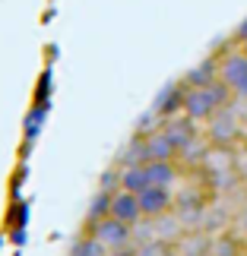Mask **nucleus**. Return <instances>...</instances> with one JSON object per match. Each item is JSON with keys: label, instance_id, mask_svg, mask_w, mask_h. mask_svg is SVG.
Here are the masks:
<instances>
[{"label": "nucleus", "instance_id": "obj_14", "mask_svg": "<svg viewBox=\"0 0 247 256\" xmlns=\"http://www.w3.org/2000/svg\"><path fill=\"white\" fill-rule=\"evenodd\" d=\"M228 224H234V215L231 212H225L222 206H206V215H203V231L206 234H222Z\"/></svg>", "mask_w": 247, "mask_h": 256}, {"label": "nucleus", "instance_id": "obj_20", "mask_svg": "<svg viewBox=\"0 0 247 256\" xmlns=\"http://www.w3.org/2000/svg\"><path fill=\"white\" fill-rule=\"evenodd\" d=\"M98 190H105V193H117V190H121V168L105 171L102 180H98Z\"/></svg>", "mask_w": 247, "mask_h": 256}, {"label": "nucleus", "instance_id": "obj_15", "mask_svg": "<svg viewBox=\"0 0 247 256\" xmlns=\"http://www.w3.org/2000/svg\"><path fill=\"white\" fill-rule=\"evenodd\" d=\"M212 256H244L241 234L238 231H222L212 238Z\"/></svg>", "mask_w": 247, "mask_h": 256}, {"label": "nucleus", "instance_id": "obj_8", "mask_svg": "<svg viewBox=\"0 0 247 256\" xmlns=\"http://www.w3.org/2000/svg\"><path fill=\"white\" fill-rule=\"evenodd\" d=\"M244 76H247V54L241 51V48H234V51L219 57V80L222 82H228L234 88Z\"/></svg>", "mask_w": 247, "mask_h": 256}, {"label": "nucleus", "instance_id": "obj_9", "mask_svg": "<svg viewBox=\"0 0 247 256\" xmlns=\"http://www.w3.org/2000/svg\"><path fill=\"white\" fill-rule=\"evenodd\" d=\"M177 256H209L212 253V234H206L203 228L184 231V238L174 244Z\"/></svg>", "mask_w": 247, "mask_h": 256}, {"label": "nucleus", "instance_id": "obj_16", "mask_svg": "<svg viewBox=\"0 0 247 256\" xmlns=\"http://www.w3.org/2000/svg\"><path fill=\"white\" fill-rule=\"evenodd\" d=\"M111 200H114V193H105V190H98L92 196V202H89V209H86V224H89V228L111 215Z\"/></svg>", "mask_w": 247, "mask_h": 256}, {"label": "nucleus", "instance_id": "obj_22", "mask_svg": "<svg viewBox=\"0 0 247 256\" xmlns=\"http://www.w3.org/2000/svg\"><path fill=\"white\" fill-rule=\"evenodd\" d=\"M241 51H244V54H247V42H244V44H241Z\"/></svg>", "mask_w": 247, "mask_h": 256}, {"label": "nucleus", "instance_id": "obj_23", "mask_svg": "<svg viewBox=\"0 0 247 256\" xmlns=\"http://www.w3.org/2000/svg\"><path fill=\"white\" fill-rule=\"evenodd\" d=\"M209 256H212V253H209Z\"/></svg>", "mask_w": 247, "mask_h": 256}, {"label": "nucleus", "instance_id": "obj_13", "mask_svg": "<svg viewBox=\"0 0 247 256\" xmlns=\"http://www.w3.org/2000/svg\"><path fill=\"white\" fill-rule=\"evenodd\" d=\"M146 186H149V174H146V164H127V168H121V190L140 196Z\"/></svg>", "mask_w": 247, "mask_h": 256}, {"label": "nucleus", "instance_id": "obj_11", "mask_svg": "<svg viewBox=\"0 0 247 256\" xmlns=\"http://www.w3.org/2000/svg\"><path fill=\"white\" fill-rule=\"evenodd\" d=\"M162 130L168 133V140L177 146V152H181L187 142L196 140V120H190L187 114H177V117H171V120H165Z\"/></svg>", "mask_w": 247, "mask_h": 256}, {"label": "nucleus", "instance_id": "obj_21", "mask_svg": "<svg viewBox=\"0 0 247 256\" xmlns=\"http://www.w3.org/2000/svg\"><path fill=\"white\" fill-rule=\"evenodd\" d=\"M231 228H238L241 238H247V202L241 206L238 212H234V224H231Z\"/></svg>", "mask_w": 247, "mask_h": 256}, {"label": "nucleus", "instance_id": "obj_4", "mask_svg": "<svg viewBox=\"0 0 247 256\" xmlns=\"http://www.w3.org/2000/svg\"><path fill=\"white\" fill-rule=\"evenodd\" d=\"M140 209H143V218H149V222L162 218V215H168V212H174V193H171V186L149 184L140 193Z\"/></svg>", "mask_w": 247, "mask_h": 256}, {"label": "nucleus", "instance_id": "obj_1", "mask_svg": "<svg viewBox=\"0 0 247 256\" xmlns=\"http://www.w3.org/2000/svg\"><path fill=\"white\" fill-rule=\"evenodd\" d=\"M206 140H209L215 149H231V146L241 140V120L228 111V108H222V111L209 120V133H206Z\"/></svg>", "mask_w": 247, "mask_h": 256}, {"label": "nucleus", "instance_id": "obj_17", "mask_svg": "<svg viewBox=\"0 0 247 256\" xmlns=\"http://www.w3.org/2000/svg\"><path fill=\"white\" fill-rule=\"evenodd\" d=\"M67 256H111V253H108L105 244L98 240L92 231H89V234H83V238L73 240V247H70V253H67Z\"/></svg>", "mask_w": 247, "mask_h": 256}, {"label": "nucleus", "instance_id": "obj_6", "mask_svg": "<svg viewBox=\"0 0 247 256\" xmlns=\"http://www.w3.org/2000/svg\"><path fill=\"white\" fill-rule=\"evenodd\" d=\"M111 218L130 224V228H136V224L143 222V209H140V196L136 193H127V190H117L114 200H111Z\"/></svg>", "mask_w": 247, "mask_h": 256}, {"label": "nucleus", "instance_id": "obj_3", "mask_svg": "<svg viewBox=\"0 0 247 256\" xmlns=\"http://www.w3.org/2000/svg\"><path fill=\"white\" fill-rule=\"evenodd\" d=\"M89 231H92L95 238L105 244L108 253H114V250L130 247V244H133V228H130V224H124V222H117V218H111V215L102 218L98 224H92Z\"/></svg>", "mask_w": 247, "mask_h": 256}, {"label": "nucleus", "instance_id": "obj_5", "mask_svg": "<svg viewBox=\"0 0 247 256\" xmlns=\"http://www.w3.org/2000/svg\"><path fill=\"white\" fill-rule=\"evenodd\" d=\"M184 102H187V82L177 80V82H168L152 102V111L162 117V120H171V117L184 114Z\"/></svg>", "mask_w": 247, "mask_h": 256}, {"label": "nucleus", "instance_id": "obj_12", "mask_svg": "<svg viewBox=\"0 0 247 256\" xmlns=\"http://www.w3.org/2000/svg\"><path fill=\"white\" fill-rule=\"evenodd\" d=\"M146 174H149V184L155 186H174V180L181 177L177 162H146Z\"/></svg>", "mask_w": 247, "mask_h": 256}, {"label": "nucleus", "instance_id": "obj_7", "mask_svg": "<svg viewBox=\"0 0 247 256\" xmlns=\"http://www.w3.org/2000/svg\"><path fill=\"white\" fill-rule=\"evenodd\" d=\"M215 80H219V54H206L200 64L190 66V70L184 73L187 88H206V86H212Z\"/></svg>", "mask_w": 247, "mask_h": 256}, {"label": "nucleus", "instance_id": "obj_2", "mask_svg": "<svg viewBox=\"0 0 247 256\" xmlns=\"http://www.w3.org/2000/svg\"><path fill=\"white\" fill-rule=\"evenodd\" d=\"M219 111H222V108H219V102H215V95H212L209 86H206V88H187L184 114L190 117V120H196V124H209Z\"/></svg>", "mask_w": 247, "mask_h": 256}, {"label": "nucleus", "instance_id": "obj_19", "mask_svg": "<svg viewBox=\"0 0 247 256\" xmlns=\"http://www.w3.org/2000/svg\"><path fill=\"white\" fill-rule=\"evenodd\" d=\"M45 117H48V108H42V104H35L32 111H29V117H26V140H35V136H38Z\"/></svg>", "mask_w": 247, "mask_h": 256}, {"label": "nucleus", "instance_id": "obj_10", "mask_svg": "<svg viewBox=\"0 0 247 256\" xmlns=\"http://www.w3.org/2000/svg\"><path fill=\"white\" fill-rule=\"evenodd\" d=\"M143 140H146V158L149 162H177V146L168 140L165 130H155Z\"/></svg>", "mask_w": 247, "mask_h": 256}, {"label": "nucleus", "instance_id": "obj_18", "mask_svg": "<svg viewBox=\"0 0 247 256\" xmlns=\"http://www.w3.org/2000/svg\"><path fill=\"white\" fill-rule=\"evenodd\" d=\"M174 244H165V240H146V244H136V256H174Z\"/></svg>", "mask_w": 247, "mask_h": 256}]
</instances>
